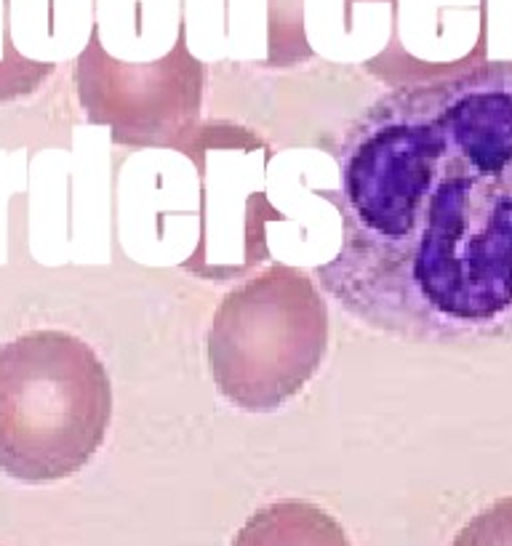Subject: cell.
<instances>
[{"label": "cell", "instance_id": "cell-1", "mask_svg": "<svg viewBox=\"0 0 512 546\" xmlns=\"http://www.w3.org/2000/svg\"><path fill=\"white\" fill-rule=\"evenodd\" d=\"M336 163L328 296L411 344L512 339V64L400 83L347 126Z\"/></svg>", "mask_w": 512, "mask_h": 546}, {"label": "cell", "instance_id": "cell-5", "mask_svg": "<svg viewBox=\"0 0 512 546\" xmlns=\"http://www.w3.org/2000/svg\"><path fill=\"white\" fill-rule=\"evenodd\" d=\"M451 546H512V496L480 509Z\"/></svg>", "mask_w": 512, "mask_h": 546}, {"label": "cell", "instance_id": "cell-2", "mask_svg": "<svg viewBox=\"0 0 512 546\" xmlns=\"http://www.w3.org/2000/svg\"><path fill=\"white\" fill-rule=\"evenodd\" d=\"M112 419L107 368L91 344L56 328L0 347V472L19 483L78 475Z\"/></svg>", "mask_w": 512, "mask_h": 546}, {"label": "cell", "instance_id": "cell-3", "mask_svg": "<svg viewBox=\"0 0 512 546\" xmlns=\"http://www.w3.org/2000/svg\"><path fill=\"white\" fill-rule=\"evenodd\" d=\"M328 349V307L310 275L272 264L232 288L208 325L216 392L246 413H275L318 373Z\"/></svg>", "mask_w": 512, "mask_h": 546}, {"label": "cell", "instance_id": "cell-4", "mask_svg": "<svg viewBox=\"0 0 512 546\" xmlns=\"http://www.w3.org/2000/svg\"><path fill=\"white\" fill-rule=\"evenodd\" d=\"M232 546H352L326 509L302 499L264 504L235 533Z\"/></svg>", "mask_w": 512, "mask_h": 546}]
</instances>
